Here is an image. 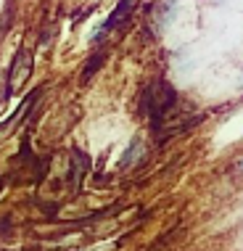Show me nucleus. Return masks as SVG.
<instances>
[{"label":"nucleus","instance_id":"1","mask_svg":"<svg viewBox=\"0 0 243 251\" xmlns=\"http://www.w3.org/2000/svg\"><path fill=\"white\" fill-rule=\"evenodd\" d=\"M135 3H138V0H119V3H117V8L111 11V16L106 19V22H100V24H98V29L90 35V43H93V45H98L100 40H103L106 35H109V32H111V29H114V26H117L119 22H124V19L130 16L132 11H135Z\"/></svg>","mask_w":243,"mask_h":251},{"label":"nucleus","instance_id":"2","mask_svg":"<svg viewBox=\"0 0 243 251\" xmlns=\"http://www.w3.org/2000/svg\"><path fill=\"white\" fill-rule=\"evenodd\" d=\"M138 159H143V140L135 135V138L130 140V146L124 148V153H122V159H119V169H124V167H132Z\"/></svg>","mask_w":243,"mask_h":251},{"label":"nucleus","instance_id":"5","mask_svg":"<svg viewBox=\"0 0 243 251\" xmlns=\"http://www.w3.org/2000/svg\"><path fill=\"white\" fill-rule=\"evenodd\" d=\"M241 138H243V135H241Z\"/></svg>","mask_w":243,"mask_h":251},{"label":"nucleus","instance_id":"4","mask_svg":"<svg viewBox=\"0 0 243 251\" xmlns=\"http://www.w3.org/2000/svg\"><path fill=\"white\" fill-rule=\"evenodd\" d=\"M238 172H241V175H243V159H241V161H238Z\"/></svg>","mask_w":243,"mask_h":251},{"label":"nucleus","instance_id":"3","mask_svg":"<svg viewBox=\"0 0 243 251\" xmlns=\"http://www.w3.org/2000/svg\"><path fill=\"white\" fill-rule=\"evenodd\" d=\"M103 61H106V53H103V50H98L96 56H90V61H87L85 69H82V82H87V79H90L93 74L98 72V66L103 64Z\"/></svg>","mask_w":243,"mask_h":251}]
</instances>
